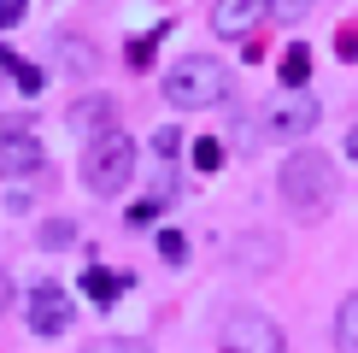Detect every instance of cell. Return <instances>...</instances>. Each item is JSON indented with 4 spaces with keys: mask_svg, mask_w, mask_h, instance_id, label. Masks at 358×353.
<instances>
[{
    "mask_svg": "<svg viewBox=\"0 0 358 353\" xmlns=\"http://www.w3.org/2000/svg\"><path fill=\"white\" fill-rule=\"evenodd\" d=\"M12 300H18V289H12V283H0V312H6Z\"/></svg>",
    "mask_w": 358,
    "mask_h": 353,
    "instance_id": "obj_25",
    "label": "cell"
},
{
    "mask_svg": "<svg viewBox=\"0 0 358 353\" xmlns=\"http://www.w3.org/2000/svg\"><path fill=\"white\" fill-rule=\"evenodd\" d=\"M12 65H18V53H6V48H0V71H6V77H12Z\"/></svg>",
    "mask_w": 358,
    "mask_h": 353,
    "instance_id": "obj_26",
    "label": "cell"
},
{
    "mask_svg": "<svg viewBox=\"0 0 358 353\" xmlns=\"http://www.w3.org/2000/svg\"><path fill=\"white\" fill-rule=\"evenodd\" d=\"M112 118H117L112 95H88V100H77V106H71V130H83V136H100V130H112Z\"/></svg>",
    "mask_w": 358,
    "mask_h": 353,
    "instance_id": "obj_11",
    "label": "cell"
},
{
    "mask_svg": "<svg viewBox=\"0 0 358 353\" xmlns=\"http://www.w3.org/2000/svg\"><path fill=\"white\" fill-rule=\"evenodd\" d=\"M136 176V141L124 136V130H100V136H88L83 147V183H88V195H100V200H112V195H124V183Z\"/></svg>",
    "mask_w": 358,
    "mask_h": 353,
    "instance_id": "obj_2",
    "label": "cell"
},
{
    "mask_svg": "<svg viewBox=\"0 0 358 353\" xmlns=\"http://www.w3.org/2000/svg\"><path fill=\"white\" fill-rule=\"evenodd\" d=\"M53 59L59 71H71V77H88V71H100V48L83 36H53Z\"/></svg>",
    "mask_w": 358,
    "mask_h": 353,
    "instance_id": "obj_10",
    "label": "cell"
},
{
    "mask_svg": "<svg viewBox=\"0 0 358 353\" xmlns=\"http://www.w3.org/2000/svg\"><path fill=\"white\" fill-rule=\"evenodd\" d=\"M71 242H77V224H71V218L41 224V247H48V254H59V247H71Z\"/></svg>",
    "mask_w": 358,
    "mask_h": 353,
    "instance_id": "obj_16",
    "label": "cell"
},
{
    "mask_svg": "<svg viewBox=\"0 0 358 353\" xmlns=\"http://www.w3.org/2000/svg\"><path fill=\"white\" fill-rule=\"evenodd\" d=\"M223 95H229V71H223L212 53H188V59H176L165 71V100L182 106V112H206V106H217Z\"/></svg>",
    "mask_w": 358,
    "mask_h": 353,
    "instance_id": "obj_3",
    "label": "cell"
},
{
    "mask_svg": "<svg viewBox=\"0 0 358 353\" xmlns=\"http://www.w3.org/2000/svg\"><path fill=\"white\" fill-rule=\"evenodd\" d=\"M41 141L29 130H0V176H36L41 171Z\"/></svg>",
    "mask_w": 358,
    "mask_h": 353,
    "instance_id": "obj_8",
    "label": "cell"
},
{
    "mask_svg": "<svg viewBox=\"0 0 358 353\" xmlns=\"http://www.w3.org/2000/svg\"><path fill=\"white\" fill-rule=\"evenodd\" d=\"M176 147H182V136H176V130L165 124V130H153V153H159V165H171V153Z\"/></svg>",
    "mask_w": 358,
    "mask_h": 353,
    "instance_id": "obj_21",
    "label": "cell"
},
{
    "mask_svg": "<svg viewBox=\"0 0 358 353\" xmlns=\"http://www.w3.org/2000/svg\"><path fill=\"white\" fill-rule=\"evenodd\" d=\"M276 183H282L288 212L306 218V224H317V218L335 206V195H341V171H335V159H329V153H311V147H300V153L282 159V176H276Z\"/></svg>",
    "mask_w": 358,
    "mask_h": 353,
    "instance_id": "obj_1",
    "label": "cell"
},
{
    "mask_svg": "<svg viewBox=\"0 0 358 353\" xmlns=\"http://www.w3.org/2000/svg\"><path fill=\"white\" fill-rule=\"evenodd\" d=\"M347 159H358V124H352V136H347Z\"/></svg>",
    "mask_w": 358,
    "mask_h": 353,
    "instance_id": "obj_27",
    "label": "cell"
},
{
    "mask_svg": "<svg viewBox=\"0 0 358 353\" xmlns=\"http://www.w3.org/2000/svg\"><path fill=\"white\" fill-rule=\"evenodd\" d=\"M335 347L341 353H358V294H347L335 312Z\"/></svg>",
    "mask_w": 358,
    "mask_h": 353,
    "instance_id": "obj_13",
    "label": "cell"
},
{
    "mask_svg": "<svg viewBox=\"0 0 358 353\" xmlns=\"http://www.w3.org/2000/svg\"><path fill=\"white\" fill-rule=\"evenodd\" d=\"M306 6H311V0H271V18L276 24H294V18H306Z\"/></svg>",
    "mask_w": 358,
    "mask_h": 353,
    "instance_id": "obj_22",
    "label": "cell"
},
{
    "mask_svg": "<svg viewBox=\"0 0 358 353\" xmlns=\"http://www.w3.org/2000/svg\"><path fill=\"white\" fill-rule=\"evenodd\" d=\"M217 353H288V335H282L264 312L241 306V312H229L217 324Z\"/></svg>",
    "mask_w": 358,
    "mask_h": 353,
    "instance_id": "obj_4",
    "label": "cell"
},
{
    "mask_svg": "<svg viewBox=\"0 0 358 353\" xmlns=\"http://www.w3.org/2000/svg\"><path fill=\"white\" fill-rule=\"evenodd\" d=\"M12 83H18V95H29V100H36L41 88H48V77H41V71L29 65V59H18V65H12Z\"/></svg>",
    "mask_w": 358,
    "mask_h": 353,
    "instance_id": "obj_17",
    "label": "cell"
},
{
    "mask_svg": "<svg viewBox=\"0 0 358 353\" xmlns=\"http://www.w3.org/2000/svg\"><path fill=\"white\" fill-rule=\"evenodd\" d=\"M264 18H271V0H212V29L223 41H252Z\"/></svg>",
    "mask_w": 358,
    "mask_h": 353,
    "instance_id": "obj_7",
    "label": "cell"
},
{
    "mask_svg": "<svg viewBox=\"0 0 358 353\" xmlns=\"http://www.w3.org/2000/svg\"><path fill=\"white\" fill-rule=\"evenodd\" d=\"M24 318H29V330L36 335H65L71 330V318H77V306H71V294H65V283H36L29 289V300H24Z\"/></svg>",
    "mask_w": 358,
    "mask_h": 353,
    "instance_id": "obj_6",
    "label": "cell"
},
{
    "mask_svg": "<svg viewBox=\"0 0 358 353\" xmlns=\"http://www.w3.org/2000/svg\"><path fill=\"white\" fill-rule=\"evenodd\" d=\"M159 259H165V265H182V259H188V235H182V230H159Z\"/></svg>",
    "mask_w": 358,
    "mask_h": 353,
    "instance_id": "obj_18",
    "label": "cell"
},
{
    "mask_svg": "<svg viewBox=\"0 0 358 353\" xmlns=\"http://www.w3.org/2000/svg\"><path fill=\"white\" fill-rule=\"evenodd\" d=\"M276 77H282V88H306V77H311V48L306 41H288V48H282Z\"/></svg>",
    "mask_w": 358,
    "mask_h": 353,
    "instance_id": "obj_12",
    "label": "cell"
},
{
    "mask_svg": "<svg viewBox=\"0 0 358 353\" xmlns=\"http://www.w3.org/2000/svg\"><path fill=\"white\" fill-rule=\"evenodd\" d=\"M317 118H323V106L306 95V88H282L271 106H264V130H271L276 141H294V136H311Z\"/></svg>",
    "mask_w": 358,
    "mask_h": 353,
    "instance_id": "obj_5",
    "label": "cell"
},
{
    "mask_svg": "<svg viewBox=\"0 0 358 353\" xmlns=\"http://www.w3.org/2000/svg\"><path fill=\"white\" fill-rule=\"evenodd\" d=\"M129 283H136L129 271H100V265H88V271H83V294L100 306V312H112V306H117V294H124Z\"/></svg>",
    "mask_w": 358,
    "mask_h": 353,
    "instance_id": "obj_9",
    "label": "cell"
},
{
    "mask_svg": "<svg viewBox=\"0 0 358 353\" xmlns=\"http://www.w3.org/2000/svg\"><path fill=\"white\" fill-rule=\"evenodd\" d=\"M24 12H29V0H0V29L24 24Z\"/></svg>",
    "mask_w": 358,
    "mask_h": 353,
    "instance_id": "obj_23",
    "label": "cell"
},
{
    "mask_svg": "<svg viewBox=\"0 0 358 353\" xmlns=\"http://www.w3.org/2000/svg\"><path fill=\"white\" fill-rule=\"evenodd\" d=\"M335 53H341V59H358V29H341V36H335Z\"/></svg>",
    "mask_w": 358,
    "mask_h": 353,
    "instance_id": "obj_24",
    "label": "cell"
},
{
    "mask_svg": "<svg viewBox=\"0 0 358 353\" xmlns=\"http://www.w3.org/2000/svg\"><path fill=\"white\" fill-rule=\"evenodd\" d=\"M159 212H165V200H159V195H141L136 206H129V224H136V230H141V224H153V218H159Z\"/></svg>",
    "mask_w": 358,
    "mask_h": 353,
    "instance_id": "obj_20",
    "label": "cell"
},
{
    "mask_svg": "<svg viewBox=\"0 0 358 353\" xmlns=\"http://www.w3.org/2000/svg\"><path fill=\"white\" fill-rule=\"evenodd\" d=\"M83 353H147V342H136V335H100V342H88Z\"/></svg>",
    "mask_w": 358,
    "mask_h": 353,
    "instance_id": "obj_19",
    "label": "cell"
},
{
    "mask_svg": "<svg viewBox=\"0 0 358 353\" xmlns=\"http://www.w3.org/2000/svg\"><path fill=\"white\" fill-rule=\"evenodd\" d=\"M194 171H200V176L223 171V141H212V136H200V141H194Z\"/></svg>",
    "mask_w": 358,
    "mask_h": 353,
    "instance_id": "obj_14",
    "label": "cell"
},
{
    "mask_svg": "<svg viewBox=\"0 0 358 353\" xmlns=\"http://www.w3.org/2000/svg\"><path fill=\"white\" fill-rule=\"evenodd\" d=\"M159 36H165V24H159L153 36H136V41H129V71H153V48H159Z\"/></svg>",
    "mask_w": 358,
    "mask_h": 353,
    "instance_id": "obj_15",
    "label": "cell"
}]
</instances>
